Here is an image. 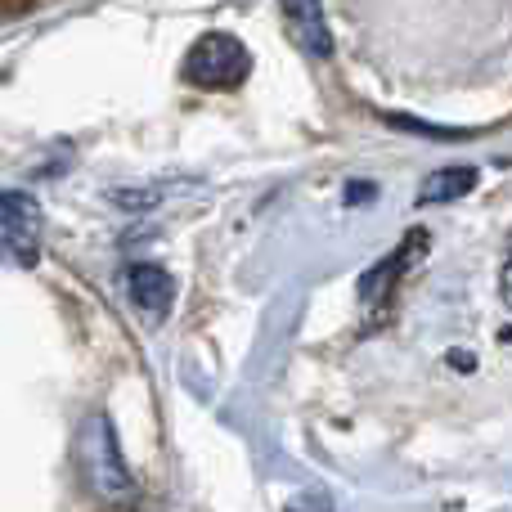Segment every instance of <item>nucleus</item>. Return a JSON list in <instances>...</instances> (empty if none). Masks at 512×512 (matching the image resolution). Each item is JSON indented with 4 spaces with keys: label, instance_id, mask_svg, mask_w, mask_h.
<instances>
[{
    "label": "nucleus",
    "instance_id": "nucleus-1",
    "mask_svg": "<svg viewBox=\"0 0 512 512\" xmlns=\"http://www.w3.org/2000/svg\"><path fill=\"white\" fill-rule=\"evenodd\" d=\"M81 468H86L90 490L104 499H126L135 490L122 445H117V427L108 414H90L81 427Z\"/></svg>",
    "mask_w": 512,
    "mask_h": 512
},
{
    "label": "nucleus",
    "instance_id": "nucleus-2",
    "mask_svg": "<svg viewBox=\"0 0 512 512\" xmlns=\"http://www.w3.org/2000/svg\"><path fill=\"white\" fill-rule=\"evenodd\" d=\"M252 72V54L239 36L230 32H207L194 41V50L185 54V77L198 90H234Z\"/></svg>",
    "mask_w": 512,
    "mask_h": 512
},
{
    "label": "nucleus",
    "instance_id": "nucleus-3",
    "mask_svg": "<svg viewBox=\"0 0 512 512\" xmlns=\"http://www.w3.org/2000/svg\"><path fill=\"white\" fill-rule=\"evenodd\" d=\"M279 9L297 50H306L310 59H328L333 54V32L324 23V5L319 0H279Z\"/></svg>",
    "mask_w": 512,
    "mask_h": 512
},
{
    "label": "nucleus",
    "instance_id": "nucleus-4",
    "mask_svg": "<svg viewBox=\"0 0 512 512\" xmlns=\"http://www.w3.org/2000/svg\"><path fill=\"white\" fill-rule=\"evenodd\" d=\"M126 292H131V301L140 310H149V315H167L171 301H176V279L153 261H135L131 270H126Z\"/></svg>",
    "mask_w": 512,
    "mask_h": 512
},
{
    "label": "nucleus",
    "instance_id": "nucleus-5",
    "mask_svg": "<svg viewBox=\"0 0 512 512\" xmlns=\"http://www.w3.org/2000/svg\"><path fill=\"white\" fill-rule=\"evenodd\" d=\"M423 248H427V239H423V234H418V239H405V243H400V248L391 252L387 261H378V265H373V270L360 279V301H364V306H378V301H387L391 283H396L400 274H405V261H409V256H414V252H423Z\"/></svg>",
    "mask_w": 512,
    "mask_h": 512
},
{
    "label": "nucleus",
    "instance_id": "nucleus-6",
    "mask_svg": "<svg viewBox=\"0 0 512 512\" xmlns=\"http://www.w3.org/2000/svg\"><path fill=\"white\" fill-rule=\"evenodd\" d=\"M477 167H441L432 171V176L423 180V189H418V203L423 207H441V203H454V198L472 194L477 189Z\"/></svg>",
    "mask_w": 512,
    "mask_h": 512
},
{
    "label": "nucleus",
    "instance_id": "nucleus-7",
    "mask_svg": "<svg viewBox=\"0 0 512 512\" xmlns=\"http://www.w3.org/2000/svg\"><path fill=\"white\" fill-rule=\"evenodd\" d=\"M0 230L9 234H36V203L27 194H9V189H0Z\"/></svg>",
    "mask_w": 512,
    "mask_h": 512
},
{
    "label": "nucleus",
    "instance_id": "nucleus-8",
    "mask_svg": "<svg viewBox=\"0 0 512 512\" xmlns=\"http://www.w3.org/2000/svg\"><path fill=\"white\" fill-rule=\"evenodd\" d=\"M387 126H396V131L432 135V140H463V135H468V131H450V126H427L423 117H400V113H387Z\"/></svg>",
    "mask_w": 512,
    "mask_h": 512
},
{
    "label": "nucleus",
    "instance_id": "nucleus-9",
    "mask_svg": "<svg viewBox=\"0 0 512 512\" xmlns=\"http://www.w3.org/2000/svg\"><path fill=\"white\" fill-rule=\"evenodd\" d=\"M113 203H117V207H131V212H140V207L162 203V194H158V189H113Z\"/></svg>",
    "mask_w": 512,
    "mask_h": 512
},
{
    "label": "nucleus",
    "instance_id": "nucleus-10",
    "mask_svg": "<svg viewBox=\"0 0 512 512\" xmlns=\"http://www.w3.org/2000/svg\"><path fill=\"white\" fill-rule=\"evenodd\" d=\"M378 198V185H369V180H351L346 185V203L351 207H364V203H373Z\"/></svg>",
    "mask_w": 512,
    "mask_h": 512
},
{
    "label": "nucleus",
    "instance_id": "nucleus-11",
    "mask_svg": "<svg viewBox=\"0 0 512 512\" xmlns=\"http://www.w3.org/2000/svg\"><path fill=\"white\" fill-rule=\"evenodd\" d=\"M499 297H504V306L512 310V256L504 261V274H499Z\"/></svg>",
    "mask_w": 512,
    "mask_h": 512
}]
</instances>
